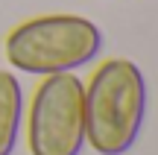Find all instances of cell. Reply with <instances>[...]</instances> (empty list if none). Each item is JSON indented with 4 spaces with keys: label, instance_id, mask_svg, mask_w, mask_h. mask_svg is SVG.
Returning a JSON list of instances; mask_svg holds the SVG:
<instances>
[{
    "label": "cell",
    "instance_id": "obj_1",
    "mask_svg": "<svg viewBox=\"0 0 158 155\" xmlns=\"http://www.w3.org/2000/svg\"><path fill=\"white\" fill-rule=\"evenodd\" d=\"M147 120V79L129 59H106L85 85V144L97 155H126Z\"/></svg>",
    "mask_w": 158,
    "mask_h": 155
},
{
    "label": "cell",
    "instance_id": "obj_2",
    "mask_svg": "<svg viewBox=\"0 0 158 155\" xmlns=\"http://www.w3.org/2000/svg\"><path fill=\"white\" fill-rule=\"evenodd\" d=\"M102 50V32L82 15H38L6 35V62L21 73H76Z\"/></svg>",
    "mask_w": 158,
    "mask_h": 155
},
{
    "label": "cell",
    "instance_id": "obj_3",
    "mask_svg": "<svg viewBox=\"0 0 158 155\" xmlns=\"http://www.w3.org/2000/svg\"><path fill=\"white\" fill-rule=\"evenodd\" d=\"M27 144L32 155H82L85 85L76 73L44 76L27 114Z\"/></svg>",
    "mask_w": 158,
    "mask_h": 155
},
{
    "label": "cell",
    "instance_id": "obj_4",
    "mask_svg": "<svg viewBox=\"0 0 158 155\" xmlns=\"http://www.w3.org/2000/svg\"><path fill=\"white\" fill-rule=\"evenodd\" d=\"M23 126V88L12 70L0 67V155L18 149Z\"/></svg>",
    "mask_w": 158,
    "mask_h": 155
}]
</instances>
